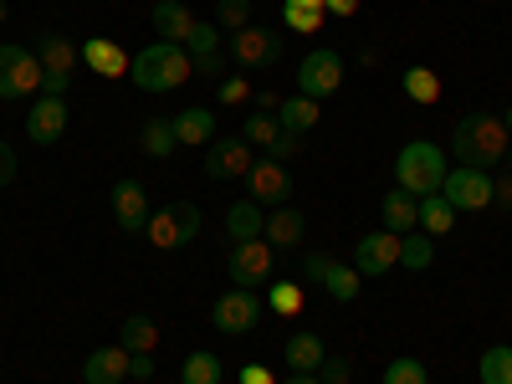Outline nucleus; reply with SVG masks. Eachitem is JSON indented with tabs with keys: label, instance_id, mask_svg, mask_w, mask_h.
I'll return each instance as SVG.
<instances>
[{
	"label": "nucleus",
	"instance_id": "nucleus-1",
	"mask_svg": "<svg viewBox=\"0 0 512 384\" xmlns=\"http://www.w3.org/2000/svg\"><path fill=\"white\" fill-rule=\"evenodd\" d=\"M128 77H134V88H144V93H175V88H185V82L195 77V67H190L185 47H175V41H154V47L134 52Z\"/></svg>",
	"mask_w": 512,
	"mask_h": 384
},
{
	"label": "nucleus",
	"instance_id": "nucleus-2",
	"mask_svg": "<svg viewBox=\"0 0 512 384\" xmlns=\"http://www.w3.org/2000/svg\"><path fill=\"white\" fill-rule=\"evenodd\" d=\"M451 144H456V154H461L466 169H497L507 159L512 134L502 128V118H492V113H466L456 123V139Z\"/></svg>",
	"mask_w": 512,
	"mask_h": 384
},
{
	"label": "nucleus",
	"instance_id": "nucleus-3",
	"mask_svg": "<svg viewBox=\"0 0 512 384\" xmlns=\"http://www.w3.org/2000/svg\"><path fill=\"white\" fill-rule=\"evenodd\" d=\"M446 175H451V164H446V154H441L431 139H415V144H405V149L395 154V180H400V190H410L415 200H420V195H436V190L446 185Z\"/></svg>",
	"mask_w": 512,
	"mask_h": 384
},
{
	"label": "nucleus",
	"instance_id": "nucleus-4",
	"mask_svg": "<svg viewBox=\"0 0 512 384\" xmlns=\"http://www.w3.org/2000/svg\"><path fill=\"white\" fill-rule=\"evenodd\" d=\"M36 62H41V88H47L52 98H62L72 88V77H77V47L62 31H47L41 47H36Z\"/></svg>",
	"mask_w": 512,
	"mask_h": 384
},
{
	"label": "nucleus",
	"instance_id": "nucleus-5",
	"mask_svg": "<svg viewBox=\"0 0 512 384\" xmlns=\"http://www.w3.org/2000/svg\"><path fill=\"white\" fill-rule=\"evenodd\" d=\"M31 93H41V62L21 41H6L0 47V98H31Z\"/></svg>",
	"mask_w": 512,
	"mask_h": 384
},
{
	"label": "nucleus",
	"instance_id": "nucleus-6",
	"mask_svg": "<svg viewBox=\"0 0 512 384\" xmlns=\"http://www.w3.org/2000/svg\"><path fill=\"white\" fill-rule=\"evenodd\" d=\"M303 277H313L333 297V303H354L359 287H364V277H359L354 262H333V256H323V251H308L303 256Z\"/></svg>",
	"mask_w": 512,
	"mask_h": 384
},
{
	"label": "nucleus",
	"instance_id": "nucleus-7",
	"mask_svg": "<svg viewBox=\"0 0 512 384\" xmlns=\"http://www.w3.org/2000/svg\"><path fill=\"white\" fill-rule=\"evenodd\" d=\"M292 195H297V185H292V169L282 159H256L246 169V200L277 210V205H292Z\"/></svg>",
	"mask_w": 512,
	"mask_h": 384
},
{
	"label": "nucleus",
	"instance_id": "nucleus-8",
	"mask_svg": "<svg viewBox=\"0 0 512 384\" xmlns=\"http://www.w3.org/2000/svg\"><path fill=\"white\" fill-rule=\"evenodd\" d=\"M144 231H149V241H154L159 251L190 246V241L200 236V210H195L190 200H180V205H169V210H154Z\"/></svg>",
	"mask_w": 512,
	"mask_h": 384
},
{
	"label": "nucleus",
	"instance_id": "nucleus-9",
	"mask_svg": "<svg viewBox=\"0 0 512 384\" xmlns=\"http://www.w3.org/2000/svg\"><path fill=\"white\" fill-rule=\"evenodd\" d=\"M338 82H344V57L328 47H318L297 62V93L303 98H328V93H338Z\"/></svg>",
	"mask_w": 512,
	"mask_h": 384
},
{
	"label": "nucleus",
	"instance_id": "nucleus-10",
	"mask_svg": "<svg viewBox=\"0 0 512 384\" xmlns=\"http://www.w3.org/2000/svg\"><path fill=\"white\" fill-rule=\"evenodd\" d=\"M226 272H231V282L236 287H262V282H272V246L256 236V241H231V256H226Z\"/></svg>",
	"mask_w": 512,
	"mask_h": 384
},
{
	"label": "nucleus",
	"instance_id": "nucleus-11",
	"mask_svg": "<svg viewBox=\"0 0 512 384\" xmlns=\"http://www.w3.org/2000/svg\"><path fill=\"white\" fill-rule=\"evenodd\" d=\"M256 318H262V297H256L251 287H231V292H221L216 297V313H210V323H216L221 333H251L256 328Z\"/></svg>",
	"mask_w": 512,
	"mask_h": 384
},
{
	"label": "nucleus",
	"instance_id": "nucleus-12",
	"mask_svg": "<svg viewBox=\"0 0 512 384\" xmlns=\"http://www.w3.org/2000/svg\"><path fill=\"white\" fill-rule=\"evenodd\" d=\"M441 195L456 205V210H487L492 205V175L487 169H451L446 175V185H441Z\"/></svg>",
	"mask_w": 512,
	"mask_h": 384
},
{
	"label": "nucleus",
	"instance_id": "nucleus-13",
	"mask_svg": "<svg viewBox=\"0 0 512 384\" xmlns=\"http://www.w3.org/2000/svg\"><path fill=\"white\" fill-rule=\"evenodd\" d=\"M231 57L241 67H272L282 57V36L267 26H241V31H231Z\"/></svg>",
	"mask_w": 512,
	"mask_h": 384
},
{
	"label": "nucleus",
	"instance_id": "nucleus-14",
	"mask_svg": "<svg viewBox=\"0 0 512 384\" xmlns=\"http://www.w3.org/2000/svg\"><path fill=\"white\" fill-rule=\"evenodd\" d=\"M354 267H359V277H384V272H395V267H400V236H395V231L359 236Z\"/></svg>",
	"mask_w": 512,
	"mask_h": 384
},
{
	"label": "nucleus",
	"instance_id": "nucleus-15",
	"mask_svg": "<svg viewBox=\"0 0 512 384\" xmlns=\"http://www.w3.org/2000/svg\"><path fill=\"white\" fill-rule=\"evenodd\" d=\"M205 149H210L205 154V175L210 180H246V169L256 164L246 139H210Z\"/></svg>",
	"mask_w": 512,
	"mask_h": 384
},
{
	"label": "nucleus",
	"instance_id": "nucleus-16",
	"mask_svg": "<svg viewBox=\"0 0 512 384\" xmlns=\"http://www.w3.org/2000/svg\"><path fill=\"white\" fill-rule=\"evenodd\" d=\"M149 216H154V210H149V190L139 180H118L113 185V221L134 236V231L149 226Z\"/></svg>",
	"mask_w": 512,
	"mask_h": 384
},
{
	"label": "nucleus",
	"instance_id": "nucleus-17",
	"mask_svg": "<svg viewBox=\"0 0 512 384\" xmlns=\"http://www.w3.org/2000/svg\"><path fill=\"white\" fill-rule=\"evenodd\" d=\"M62 134H67V108H62V98L47 93L41 103H31V113H26V139L47 149V144H57Z\"/></svg>",
	"mask_w": 512,
	"mask_h": 384
},
{
	"label": "nucleus",
	"instance_id": "nucleus-18",
	"mask_svg": "<svg viewBox=\"0 0 512 384\" xmlns=\"http://www.w3.org/2000/svg\"><path fill=\"white\" fill-rule=\"evenodd\" d=\"M185 52H190L195 77H221V31H216V21H195Z\"/></svg>",
	"mask_w": 512,
	"mask_h": 384
},
{
	"label": "nucleus",
	"instance_id": "nucleus-19",
	"mask_svg": "<svg viewBox=\"0 0 512 384\" xmlns=\"http://www.w3.org/2000/svg\"><path fill=\"white\" fill-rule=\"evenodd\" d=\"M128 369H134V354H128L123 344H113V349H93L88 364H82V384H123Z\"/></svg>",
	"mask_w": 512,
	"mask_h": 384
},
{
	"label": "nucleus",
	"instance_id": "nucleus-20",
	"mask_svg": "<svg viewBox=\"0 0 512 384\" xmlns=\"http://www.w3.org/2000/svg\"><path fill=\"white\" fill-rule=\"evenodd\" d=\"M303 231H308L303 210H292V205H277L272 216H267V231H262V241H267L272 251H297V241H303Z\"/></svg>",
	"mask_w": 512,
	"mask_h": 384
},
{
	"label": "nucleus",
	"instance_id": "nucleus-21",
	"mask_svg": "<svg viewBox=\"0 0 512 384\" xmlns=\"http://www.w3.org/2000/svg\"><path fill=\"white\" fill-rule=\"evenodd\" d=\"M379 221H384V231L410 236V231L420 226V200H415L410 190H390V195L379 200Z\"/></svg>",
	"mask_w": 512,
	"mask_h": 384
},
{
	"label": "nucleus",
	"instance_id": "nucleus-22",
	"mask_svg": "<svg viewBox=\"0 0 512 384\" xmlns=\"http://www.w3.org/2000/svg\"><path fill=\"white\" fill-rule=\"evenodd\" d=\"M82 62H88L98 77H128V67H134V57H128L118 41H108V36H93L88 47H82Z\"/></svg>",
	"mask_w": 512,
	"mask_h": 384
},
{
	"label": "nucleus",
	"instance_id": "nucleus-23",
	"mask_svg": "<svg viewBox=\"0 0 512 384\" xmlns=\"http://www.w3.org/2000/svg\"><path fill=\"white\" fill-rule=\"evenodd\" d=\"M154 31H159V41H175V47H185L190 31H195V16H190L185 0H159V6H154Z\"/></svg>",
	"mask_w": 512,
	"mask_h": 384
},
{
	"label": "nucleus",
	"instance_id": "nucleus-24",
	"mask_svg": "<svg viewBox=\"0 0 512 384\" xmlns=\"http://www.w3.org/2000/svg\"><path fill=\"white\" fill-rule=\"evenodd\" d=\"M323 359H328V349H323V338H318V333L303 328V333H292V338H287V369H292V374H318Z\"/></svg>",
	"mask_w": 512,
	"mask_h": 384
},
{
	"label": "nucleus",
	"instance_id": "nucleus-25",
	"mask_svg": "<svg viewBox=\"0 0 512 384\" xmlns=\"http://www.w3.org/2000/svg\"><path fill=\"white\" fill-rule=\"evenodd\" d=\"M226 231H231V241H256V236L267 231L262 205H256V200H231V210H226Z\"/></svg>",
	"mask_w": 512,
	"mask_h": 384
},
{
	"label": "nucleus",
	"instance_id": "nucleus-26",
	"mask_svg": "<svg viewBox=\"0 0 512 384\" xmlns=\"http://www.w3.org/2000/svg\"><path fill=\"white\" fill-rule=\"evenodd\" d=\"M118 344H123L128 354H154V349H159V323H154L149 313L123 318V328H118Z\"/></svg>",
	"mask_w": 512,
	"mask_h": 384
},
{
	"label": "nucleus",
	"instance_id": "nucleus-27",
	"mask_svg": "<svg viewBox=\"0 0 512 384\" xmlns=\"http://www.w3.org/2000/svg\"><path fill=\"white\" fill-rule=\"evenodd\" d=\"M175 139L180 144H210L216 139V113L210 108H185V113H175Z\"/></svg>",
	"mask_w": 512,
	"mask_h": 384
},
{
	"label": "nucleus",
	"instance_id": "nucleus-28",
	"mask_svg": "<svg viewBox=\"0 0 512 384\" xmlns=\"http://www.w3.org/2000/svg\"><path fill=\"white\" fill-rule=\"evenodd\" d=\"M175 118H144V128H139V149L149 154V159H169L175 154Z\"/></svg>",
	"mask_w": 512,
	"mask_h": 384
},
{
	"label": "nucleus",
	"instance_id": "nucleus-29",
	"mask_svg": "<svg viewBox=\"0 0 512 384\" xmlns=\"http://www.w3.org/2000/svg\"><path fill=\"white\" fill-rule=\"evenodd\" d=\"M277 123H282V134H308V128L318 123V98H282L277 108Z\"/></svg>",
	"mask_w": 512,
	"mask_h": 384
},
{
	"label": "nucleus",
	"instance_id": "nucleus-30",
	"mask_svg": "<svg viewBox=\"0 0 512 384\" xmlns=\"http://www.w3.org/2000/svg\"><path fill=\"white\" fill-rule=\"evenodd\" d=\"M456 226V205L436 190V195H420V231H431V236H446Z\"/></svg>",
	"mask_w": 512,
	"mask_h": 384
},
{
	"label": "nucleus",
	"instance_id": "nucleus-31",
	"mask_svg": "<svg viewBox=\"0 0 512 384\" xmlns=\"http://www.w3.org/2000/svg\"><path fill=\"white\" fill-rule=\"evenodd\" d=\"M405 98L420 103V108L441 103V77H436L431 67H410V72H405Z\"/></svg>",
	"mask_w": 512,
	"mask_h": 384
},
{
	"label": "nucleus",
	"instance_id": "nucleus-32",
	"mask_svg": "<svg viewBox=\"0 0 512 384\" xmlns=\"http://www.w3.org/2000/svg\"><path fill=\"white\" fill-rule=\"evenodd\" d=\"M323 16H328L323 0H287V6H282V21H287L292 31H318Z\"/></svg>",
	"mask_w": 512,
	"mask_h": 384
},
{
	"label": "nucleus",
	"instance_id": "nucleus-33",
	"mask_svg": "<svg viewBox=\"0 0 512 384\" xmlns=\"http://www.w3.org/2000/svg\"><path fill=\"white\" fill-rule=\"evenodd\" d=\"M436 262V246H431V236H400V267H410V272H425Z\"/></svg>",
	"mask_w": 512,
	"mask_h": 384
},
{
	"label": "nucleus",
	"instance_id": "nucleus-34",
	"mask_svg": "<svg viewBox=\"0 0 512 384\" xmlns=\"http://www.w3.org/2000/svg\"><path fill=\"white\" fill-rule=\"evenodd\" d=\"M180 379H185V384H221V359L205 354V349H195V354L185 359Z\"/></svg>",
	"mask_w": 512,
	"mask_h": 384
},
{
	"label": "nucleus",
	"instance_id": "nucleus-35",
	"mask_svg": "<svg viewBox=\"0 0 512 384\" xmlns=\"http://www.w3.org/2000/svg\"><path fill=\"white\" fill-rule=\"evenodd\" d=\"M477 374H482V384H512V349L507 344L487 349L482 364H477Z\"/></svg>",
	"mask_w": 512,
	"mask_h": 384
},
{
	"label": "nucleus",
	"instance_id": "nucleus-36",
	"mask_svg": "<svg viewBox=\"0 0 512 384\" xmlns=\"http://www.w3.org/2000/svg\"><path fill=\"white\" fill-rule=\"evenodd\" d=\"M277 134H282V123H277V118H267V113H251V118H246V128H241V139H246L251 149H272V144H277Z\"/></svg>",
	"mask_w": 512,
	"mask_h": 384
},
{
	"label": "nucleus",
	"instance_id": "nucleus-37",
	"mask_svg": "<svg viewBox=\"0 0 512 384\" xmlns=\"http://www.w3.org/2000/svg\"><path fill=\"white\" fill-rule=\"evenodd\" d=\"M384 384H431V374H425L420 359H390V369H384Z\"/></svg>",
	"mask_w": 512,
	"mask_h": 384
},
{
	"label": "nucleus",
	"instance_id": "nucleus-38",
	"mask_svg": "<svg viewBox=\"0 0 512 384\" xmlns=\"http://www.w3.org/2000/svg\"><path fill=\"white\" fill-rule=\"evenodd\" d=\"M267 303L277 308V313H297V308H303V287H292V282H272V292H267Z\"/></svg>",
	"mask_w": 512,
	"mask_h": 384
},
{
	"label": "nucleus",
	"instance_id": "nucleus-39",
	"mask_svg": "<svg viewBox=\"0 0 512 384\" xmlns=\"http://www.w3.org/2000/svg\"><path fill=\"white\" fill-rule=\"evenodd\" d=\"M216 21H221L226 31L251 26V0H221V6H216Z\"/></svg>",
	"mask_w": 512,
	"mask_h": 384
},
{
	"label": "nucleus",
	"instance_id": "nucleus-40",
	"mask_svg": "<svg viewBox=\"0 0 512 384\" xmlns=\"http://www.w3.org/2000/svg\"><path fill=\"white\" fill-rule=\"evenodd\" d=\"M318 379H323V384H349V379H354V359H344V354L323 359V364H318Z\"/></svg>",
	"mask_w": 512,
	"mask_h": 384
},
{
	"label": "nucleus",
	"instance_id": "nucleus-41",
	"mask_svg": "<svg viewBox=\"0 0 512 384\" xmlns=\"http://www.w3.org/2000/svg\"><path fill=\"white\" fill-rule=\"evenodd\" d=\"M246 98H251L246 77H226V82H221V103H226V108H236V103H246Z\"/></svg>",
	"mask_w": 512,
	"mask_h": 384
},
{
	"label": "nucleus",
	"instance_id": "nucleus-42",
	"mask_svg": "<svg viewBox=\"0 0 512 384\" xmlns=\"http://www.w3.org/2000/svg\"><path fill=\"white\" fill-rule=\"evenodd\" d=\"M16 169H21V164H16V154H11V144H0V190H6V185L16 180Z\"/></svg>",
	"mask_w": 512,
	"mask_h": 384
},
{
	"label": "nucleus",
	"instance_id": "nucleus-43",
	"mask_svg": "<svg viewBox=\"0 0 512 384\" xmlns=\"http://www.w3.org/2000/svg\"><path fill=\"white\" fill-rule=\"evenodd\" d=\"M297 139H303V134H277V144H272V149H267V154H272V159H282V164H287V159H292V154H297Z\"/></svg>",
	"mask_w": 512,
	"mask_h": 384
},
{
	"label": "nucleus",
	"instance_id": "nucleus-44",
	"mask_svg": "<svg viewBox=\"0 0 512 384\" xmlns=\"http://www.w3.org/2000/svg\"><path fill=\"white\" fill-rule=\"evenodd\" d=\"M492 205H502V210H512V169L502 180H492Z\"/></svg>",
	"mask_w": 512,
	"mask_h": 384
},
{
	"label": "nucleus",
	"instance_id": "nucleus-45",
	"mask_svg": "<svg viewBox=\"0 0 512 384\" xmlns=\"http://www.w3.org/2000/svg\"><path fill=\"white\" fill-rule=\"evenodd\" d=\"M241 384H277V379H272L262 364H246V369H241Z\"/></svg>",
	"mask_w": 512,
	"mask_h": 384
},
{
	"label": "nucleus",
	"instance_id": "nucleus-46",
	"mask_svg": "<svg viewBox=\"0 0 512 384\" xmlns=\"http://www.w3.org/2000/svg\"><path fill=\"white\" fill-rule=\"evenodd\" d=\"M323 6H328V16H354L359 0H323Z\"/></svg>",
	"mask_w": 512,
	"mask_h": 384
},
{
	"label": "nucleus",
	"instance_id": "nucleus-47",
	"mask_svg": "<svg viewBox=\"0 0 512 384\" xmlns=\"http://www.w3.org/2000/svg\"><path fill=\"white\" fill-rule=\"evenodd\" d=\"M128 374H134V379H149V374H154V359H149V354H134V369H128Z\"/></svg>",
	"mask_w": 512,
	"mask_h": 384
},
{
	"label": "nucleus",
	"instance_id": "nucleus-48",
	"mask_svg": "<svg viewBox=\"0 0 512 384\" xmlns=\"http://www.w3.org/2000/svg\"><path fill=\"white\" fill-rule=\"evenodd\" d=\"M256 108H262V113H277L282 98H277V93H256Z\"/></svg>",
	"mask_w": 512,
	"mask_h": 384
},
{
	"label": "nucleus",
	"instance_id": "nucleus-49",
	"mask_svg": "<svg viewBox=\"0 0 512 384\" xmlns=\"http://www.w3.org/2000/svg\"><path fill=\"white\" fill-rule=\"evenodd\" d=\"M282 384H323L318 374H292V379H282Z\"/></svg>",
	"mask_w": 512,
	"mask_h": 384
},
{
	"label": "nucleus",
	"instance_id": "nucleus-50",
	"mask_svg": "<svg viewBox=\"0 0 512 384\" xmlns=\"http://www.w3.org/2000/svg\"><path fill=\"white\" fill-rule=\"evenodd\" d=\"M502 128H507V134H512V108H507V113H502Z\"/></svg>",
	"mask_w": 512,
	"mask_h": 384
},
{
	"label": "nucleus",
	"instance_id": "nucleus-51",
	"mask_svg": "<svg viewBox=\"0 0 512 384\" xmlns=\"http://www.w3.org/2000/svg\"><path fill=\"white\" fill-rule=\"evenodd\" d=\"M0 26H6V0H0Z\"/></svg>",
	"mask_w": 512,
	"mask_h": 384
},
{
	"label": "nucleus",
	"instance_id": "nucleus-52",
	"mask_svg": "<svg viewBox=\"0 0 512 384\" xmlns=\"http://www.w3.org/2000/svg\"><path fill=\"white\" fill-rule=\"evenodd\" d=\"M502 164H507V169H512V144H507V159H502Z\"/></svg>",
	"mask_w": 512,
	"mask_h": 384
},
{
	"label": "nucleus",
	"instance_id": "nucleus-53",
	"mask_svg": "<svg viewBox=\"0 0 512 384\" xmlns=\"http://www.w3.org/2000/svg\"><path fill=\"white\" fill-rule=\"evenodd\" d=\"M175 384H185V379H175Z\"/></svg>",
	"mask_w": 512,
	"mask_h": 384
}]
</instances>
